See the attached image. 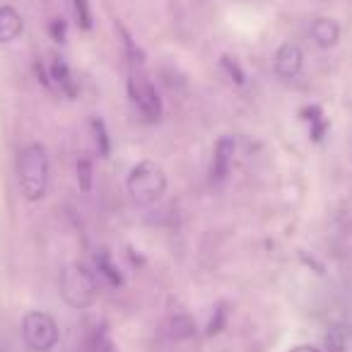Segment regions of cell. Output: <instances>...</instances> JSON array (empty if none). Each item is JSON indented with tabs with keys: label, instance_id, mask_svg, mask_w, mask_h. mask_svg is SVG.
Returning a JSON list of instances; mask_svg holds the SVG:
<instances>
[{
	"label": "cell",
	"instance_id": "e0dca14e",
	"mask_svg": "<svg viewBox=\"0 0 352 352\" xmlns=\"http://www.w3.org/2000/svg\"><path fill=\"white\" fill-rule=\"evenodd\" d=\"M75 20L82 30H92V12H89V0H73Z\"/></svg>",
	"mask_w": 352,
	"mask_h": 352
},
{
	"label": "cell",
	"instance_id": "44dd1931",
	"mask_svg": "<svg viewBox=\"0 0 352 352\" xmlns=\"http://www.w3.org/2000/svg\"><path fill=\"white\" fill-rule=\"evenodd\" d=\"M222 65H225L227 70H230V75H232V80H234L236 85H244V73H241V68L236 63H232V58H222Z\"/></svg>",
	"mask_w": 352,
	"mask_h": 352
},
{
	"label": "cell",
	"instance_id": "7402d4cb",
	"mask_svg": "<svg viewBox=\"0 0 352 352\" xmlns=\"http://www.w3.org/2000/svg\"><path fill=\"white\" fill-rule=\"evenodd\" d=\"M289 352H318L316 347H311V345H299V347H294V350H289Z\"/></svg>",
	"mask_w": 352,
	"mask_h": 352
},
{
	"label": "cell",
	"instance_id": "9c48e42d",
	"mask_svg": "<svg viewBox=\"0 0 352 352\" xmlns=\"http://www.w3.org/2000/svg\"><path fill=\"white\" fill-rule=\"evenodd\" d=\"M309 36H311V39L316 41V46H321V49H331V46L340 39V27L333 20L323 17V20L314 22L311 30H309Z\"/></svg>",
	"mask_w": 352,
	"mask_h": 352
},
{
	"label": "cell",
	"instance_id": "d6986e66",
	"mask_svg": "<svg viewBox=\"0 0 352 352\" xmlns=\"http://www.w3.org/2000/svg\"><path fill=\"white\" fill-rule=\"evenodd\" d=\"M225 323H227V311H225V304L222 307H217V311H215V316H212V321L208 323V336H215V333H220L222 328H225Z\"/></svg>",
	"mask_w": 352,
	"mask_h": 352
},
{
	"label": "cell",
	"instance_id": "6da1fadb",
	"mask_svg": "<svg viewBox=\"0 0 352 352\" xmlns=\"http://www.w3.org/2000/svg\"><path fill=\"white\" fill-rule=\"evenodd\" d=\"M20 186L27 201H39L49 188V157L41 145H27L20 152Z\"/></svg>",
	"mask_w": 352,
	"mask_h": 352
},
{
	"label": "cell",
	"instance_id": "7a4b0ae2",
	"mask_svg": "<svg viewBox=\"0 0 352 352\" xmlns=\"http://www.w3.org/2000/svg\"><path fill=\"white\" fill-rule=\"evenodd\" d=\"M166 191V174L157 162L142 160L128 174V193L138 206H155Z\"/></svg>",
	"mask_w": 352,
	"mask_h": 352
},
{
	"label": "cell",
	"instance_id": "52a82bcc",
	"mask_svg": "<svg viewBox=\"0 0 352 352\" xmlns=\"http://www.w3.org/2000/svg\"><path fill=\"white\" fill-rule=\"evenodd\" d=\"M302 60H304V56L297 44L280 46V51L275 54V73L287 80L294 78V75H299V70H302Z\"/></svg>",
	"mask_w": 352,
	"mask_h": 352
},
{
	"label": "cell",
	"instance_id": "5b68a950",
	"mask_svg": "<svg viewBox=\"0 0 352 352\" xmlns=\"http://www.w3.org/2000/svg\"><path fill=\"white\" fill-rule=\"evenodd\" d=\"M128 94H131L133 104L138 107V111L142 113V118L150 123L160 121L162 116V99L157 94L155 85L145 78V75H131L128 78Z\"/></svg>",
	"mask_w": 352,
	"mask_h": 352
},
{
	"label": "cell",
	"instance_id": "30bf717a",
	"mask_svg": "<svg viewBox=\"0 0 352 352\" xmlns=\"http://www.w3.org/2000/svg\"><path fill=\"white\" fill-rule=\"evenodd\" d=\"M328 352H352V326L350 323H338L326 333Z\"/></svg>",
	"mask_w": 352,
	"mask_h": 352
},
{
	"label": "cell",
	"instance_id": "3957f363",
	"mask_svg": "<svg viewBox=\"0 0 352 352\" xmlns=\"http://www.w3.org/2000/svg\"><path fill=\"white\" fill-rule=\"evenodd\" d=\"M99 294V285L94 273L82 263H70L60 273V297L73 309H87Z\"/></svg>",
	"mask_w": 352,
	"mask_h": 352
},
{
	"label": "cell",
	"instance_id": "ac0fdd59",
	"mask_svg": "<svg viewBox=\"0 0 352 352\" xmlns=\"http://www.w3.org/2000/svg\"><path fill=\"white\" fill-rule=\"evenodd\" d=\"M78 184L85 193L92 191V162L89 160H80L78 162Z\"/></svg>",
	"mask_w": 352,
	"mask_h": 352
},
{
	"label": "cell",
	"instance_id": "ffe728a7",
	"mask_svg": "<svg viewBox=\"0 0 352 352\" xmlns=\"http://www.w3.org/2000/svg\"><path fill=\"white\" fill-rule=\"evenodd\" d=\"M51 36H54V41H58V44H63L65 41V32H68V22L65 20H54L49 27Z\"/></svg>",
	"mask_w": 352,
	"mask_h": 352
},
{
	"label": "cell",
	"instance_id": "9a60e30c",
	"mask_svg": "<svg viewBox=\"0 0 352 352\" xmlns=\"http://www.w3.org/2000/svg\"><path fill=\"white\" fill-rule=\"evenodd\" d=\"M87 352H116V345H113L107 328H97L92 333V338L87 342Z\"/></svg>",
	"mask_w": 352,
	"mask_h": 352
},
{
	"label": "cell",
	"instance_id": "8fae6325",
	"mask_svg": "<svg viewBox=\"0 0 352 352\" xmlns=\"http://www.w3.org/2000/svg\"><path fill=\"white\" fill-rule=\"evenodd\" d=\"M51 80H56V85L60 87V92L65 97H78V85L73 80V73H70L68 63L63 58H54V65H51Z\"/></svg>",
	"mask_w": 352,
	"mask_h": 352
},
{
	"label": "cell",
	"instance_id": "277c9868",
	"mask_svg": "<svg viewBox=\"0 0 352 352\" xmlns=\"http://www.w3.org/2000/svg\"><path fill=\"white\" fill-rule=\"evenodd\" d=\"M25 342L32 352H51L58 342V326L44 311H32L22 321Z\"/></svg>",
	"mask_w": 352,
	"mask_h": 352
},
{
	"label": "cell",
	"instance_id": "2e32d148",
	"mask_svg": "<svg viewBox=\"0 0 352 352\" xmlns=\"http://www.w3.org/2000/svg\"><path fill=\"white\" fill-rule=\"evenodd\" d=\"M169 331H171V336H174L176 340H182V338L193 336V331H196V326H193V321L186 316V314H179V316L171 318Z\"/></svg>",
	"mask_w": 352,
	"mask_h": 352
},
{
	"label": "cell",
	"instance_id": "5bb4252c",
	"mask_svg": "<svg viewBox=\"0 0 352 352\" xmlns=\"http://www.w3.org/2000/svg\"><path fill=\"white\" fill-rule=\"evenodd\" d=\"M89 128H92L97 152L102 157H109V152H111V142H109V133H107V126H104V121H99V118H92V121H89Z\"/></svg>",
	"mask_w": 352,
	"mask_h": 352
},
{
	"label": "cell",
	"instance_id": "7c38bea8",
	"mask_svg": "<svg viewBox=\"0 0 352 352\" xmlns=\"http://www.w3.org/2000/svg\"><path fill=\"white\" fill-rule=\"evenodd\" d=\"M302 116L307 118V123H309V133H311V140H316V142H321L323 140V135H326V131H328V118L323 116V111H321V107H307L302 111Z\"/></svg>",
	"mask_w": 352,
	"mask_h": 352
},
{
	"label": "cell",
	"instance_id": "ba28073f",
	"mask_svg": "<svg viewBox=\"0 0 352 352\" xmlns=\"http://www.w3.org/2000/svg\"><path fill=\"white\" fill-rule=\"evenodd\" d=\"M25 30V22H22L20 12L10 6L0 8V44H10Z\"/></svg>",
	"mask_w": 352,
	"mask_h": 352
},
{
	"label": "cell",
	"instance_id": "8992f818",
	"mask_svg": "<svg viewBox=\"0 0 352 352\" xmlns=\"http://www.w3.org/2000/svg\"><path fill=\"white\" fill-rule=\"evenodd\" d=\"M234 138H220L215 145V155H212V164H210V179L215 184L225 182L230 176L232 162H234Z\"/></svg>",
	"mask_w": 352,
	"mask_h": 352
},
{
	"label": "cell",
	"instance_id": "4fadbf2b",
	"mask_svg": "<svg viewBox=\"0 0 352 352\" xmlns=\"http://www.w3.org/2000/svg\"><path fill=\"white\" fill-rule=\"evenodd\" d=\"M94 263H97V270L104 275V278L109 280V285H113V287H118V285H123V275L121 270L113 265L111 261V254H109L107 249H99L97 256H94Z\"/></svg>",
	"mask_w": 352,
	"mask_h": 352
}]
</instances>
